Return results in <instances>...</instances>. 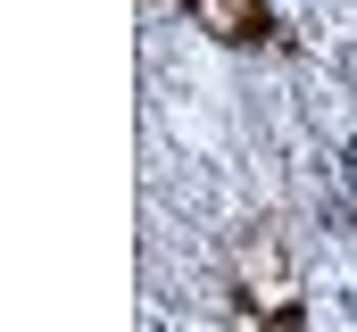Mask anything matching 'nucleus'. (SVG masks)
Segmentation results:
<instances>
[{"label":"nucleus","instance_id":"1","mask_svg":"<svg viewBox=\"0 0 357 332\" xmlns=\"http://www.w3.org/2000/svg\"><path fill=\"white\" fill-rule=\"evenodd\" d=\"M341 166H349V183H357V142H349V158H341Z\"/></svg>","mask_w":357,"mask_h":332}]
</instances>
